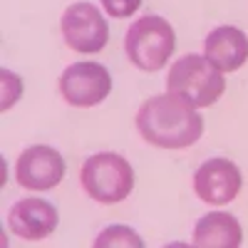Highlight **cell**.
Segmentation results:
<instances>
[{
	"instance_id": "7c38bea8",
	"label": "cell",
	"mask_w": 248,
	"mask_h": 248,
	"mask_svg": "<svg viewBox=\"0 0 248 248\" xmlns=\"http://www.w3.org/2000/svg\"><path fill=\"white\" fill-rule=\"evenodd\" d=\"M97 248H107V246H134V248H141L144 241L132 231L127 226H109L99 233V238L94 241Z\"/></svg>"
},
{
	"instance_id": "52a82bcc",
	"label": "cell",
	"mask_w": 248,
	"mask_h": 248,
	"mask_svg": "<svg viewBox=\"0 0 248 248\" xmlns=\"http://www.w3.org/2000/svg\"><path fill=\"white\" fill-rule=\"evenodd\" d=\"M15 179L28 191H50L65 179V159L47 144H35L20 154Z\"/></svg>"
},
{
	"instance_id": "5bb4252c",
	"label": "cell",
	"mask_w": 248,
	"mask_h": 248,
	"mask_svg": "<svg viewBox=\"0 0 248 248\" xmlns=\"http://www.w3.org/2000/svg\"><path fill=\"white\" fill-rule=\"evenodd\" d=\"M102 5L112 17H129L134 10H139L141 0H102Z\"/></svg>"
},
{
	"instance_id": "30bf717a",
	"label": "cell",
	"mask_w": 248,
	"mask_h": 248,
	"mask_svg": "<svg viewBox=\"0 0 248 248\" xmlns=\"http://www.w3.org/2000/svg\"><path fill=\"white\" fill-rule=\"evenodd\" d=\"M206 60L221 72H236L248 60V37L233 25H221L206 37Z\"/></svg>"
},
{
	"instance_id": "3957f363",
	"label": "cell",
	"mask_w": 248,
	"mask_h": 248,
	"mask_svg": "<svg viewBox=\"0 0 248 248\" xmlns=\"http://www.w3.org/2000/svg\"><path fill=\"white\" fill-rule=\"evenodd\" d=\"M127 55L144 72H156L169 62L176 50V35L169 20L159 15H144L127 32Z\"/></svg>"
},
{
	"instance_id": "7a4b0ae2",
	"label": "cell",
	"mask_w": 248,
	"mask_h": 248,
	"mask_svg": "<svg viewBox=\"0 0 248 248\" xmlns=\"http://www.w3.org/2000/svg\"><path fill=\"white\" fill-rule=\"evenodd\" d=\"M226 90L223 72L216 70L206 55H184L174 62L167 77V92L181 97L184 102L199 107H211L214 102L221 99Z\"/></svg>"
},
{
	"instance_id": "9c48e42d",
	"label": "cell",
	"mask_w": 248,
	"mask_h": 248,
	"mask_svg": "<svg viewBox=\"0 0 248 248\" xmlns=\"http://www.w3.org/2000/svg\"><path fill=\"white\" fill-rule=\"evenodd\" d=\"M57 209L45 199H20L10 214L8 226L17 238L43 241L57 229Z\"/></svg>"
},
{
	"instance_id": "6da1fadb",
	"label": "cell",
	"mask_w": 248,
	"mask_h": 248,
	"mask_svg": "<svg viewBox=\"0 0 248 248\" xmlns=\"http://www.w3.org/2000/svg\"><path fill=\"white\" fill-rule=\"evenodd\" d=\"M139 134L161 149H186L203 134V117L194 105L167 92L147 99L137 112Z\"/></svg>"
},
{
	"instance_id": "5b68a950",
	"label": "cell",
	"mask_w": 248,
	"mask_h": 248,
	"mask_svg": "<svg viewBox=\"0 0 248 248\" xmlns=\"http://www.w3.org/2000/svg\"><path fill=\"white\" fill-rule=\"evenodd\" d=\"M60 25H62V37H65L67 47L75 52H82V55L105 50L107 40H109L107 20L90 3L70 5L65 10V15H62Z\"/></svg>"
},
{
	"instance_id": "277c9868",
	"label": "cell",
	"mask_w": 248,
	"mask_h": 248,
	"mask_svg": "<svg viewBox=\"0 0 248 248\" xmlns=\"http://www.w3.org/2000/svg\"><path fill=\"white\" fill-rule=\"evenodd\" d=\"M82 186L99 203H119L134 189V169L124 156L102 152L85 161Z\"/></svg>"
},
{
	"instance_id": "4fadbf2b",
	"label": "cell",
	"mask_w": 248,
	"mask_h": 248,
	"mask_svg": "<svg viewBox=\"0 0 248 248\" xmlns=\"http://www.w3.org/2000/svg\"><path fill=\"white\" fill-rule=\"evenodd\" d=\"M23 94V79L13 75L10 70H3V112L10 109Z\"/></svg>"
},
{
	"instance_id": "8992f818",
	"label": "cell",
	"mask_w": 248,
	"mask_h": 248,
	"mask_svg": "<svg viewBox=\"0 0 248 248\" xmlns=\"http://www.w3.org/2000/svg\"><path fill=\"white\" fill-rule=\"evenodd\" d=\"M112 92V75L97 62H75L60 77V94L75 107H94Z\"/></svg>"
},
{
	"instance_id": "ba28073f",
	"label": "cell",
	"mask_w": 248,
	"mask_h": 248,
	"mask_svg": "<svg viewBox=\"0 0 248 248\" xmlns=\"http://www.w3.org/2000/svg\"><path fill=\"white\" fill-rule=\"evenodd\" d=\"M243 186L241 169L231 159H209L194 174V191L211 206H226L233 201Z\"/></svg>"
},
{
	"instance_id": "8fae6325",
	"label": "cell",
	"mask_w": 248,
	"mask_h": 248,
	"mask_svg": "<svg viewBox=\"0 0 248 248\" xmlns=\"http://www.w3.org/2000/svg\"><path fill=\"white\" fill-rule=\"evenodd\" d=\"M243 241L241 223L223 211H214L199 218L194 229V246L199 248H238Z\"/></svg>"
}]
</instances>
